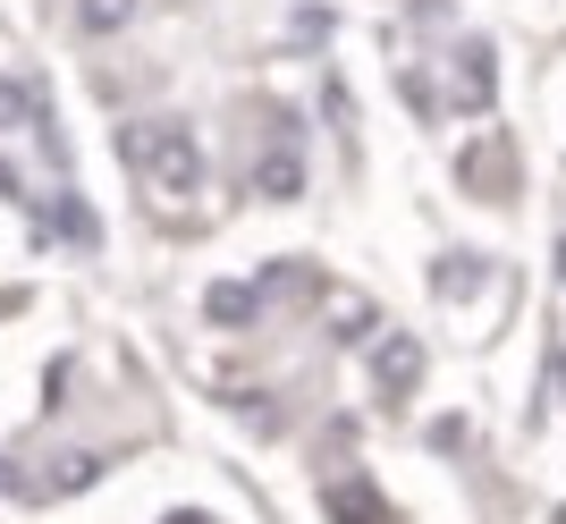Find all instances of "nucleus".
I'll return each mask as SVG.
<instances>
[{
	"label": "nucleus",
	"instance_id": "f257e3e1",
	"mask_svg": "<svg viewBox=\"0 0 566 524\" xmlns=\"http://www.w3.org/2000/svg\"><path fill=\"white\" fill-rule=\"evenodd\" d=\"M127 153H136V169L161 195H195V187H203V144H195L187 119H144V127H127Z\"/></svg>",
	"mask_w": 566,
	"mask_h": 524
},
{
	"label": "nucleus",
	"instance_id": "f03ea898",
	"mask_svg": "<svg viewBox=\"0 0 566 524\" xmlns=\"http://www.w3.org/2000/svg\"><path fill=\"white\" fill-rule=\"evenodd\" d=\"M136 9H144V0H76V34H85V43H102V34H118Z\"/></svg>",
	"mask_w": 566,
	"mask_h": 524
},
{
	"label": "nucleus",
	"instance_id": "7ed1b4c3",
	"mask_svg": "<svg viewBox=\"0 0 566 524\" xmlns=\"http://www.w3.org/2000/svg\"><path fill=\"white\" fill-rule=\"evenodd\" d=\"M262 187H271V195H296V187H305V178H296V153H271V161H262Z\"/></svg>",
	"mask_w": 566,
	"mask_h": 524
},
{
	"label": "nucleus",
	"instance_id": "20e7f679",
	"mask_svg": "<svg viewBox=\"0 0 566 524\" xmlns=\"http://www.w3.org/2000/svg\"><path fill=\"white\" fill-rule=\"evenodd\" d=\"M18 102H25V94H18V85H0V127H9V119H25Z\"/></svg>",
	"mask_w": 566,
	"mask_h": 524
}]
</instances>
